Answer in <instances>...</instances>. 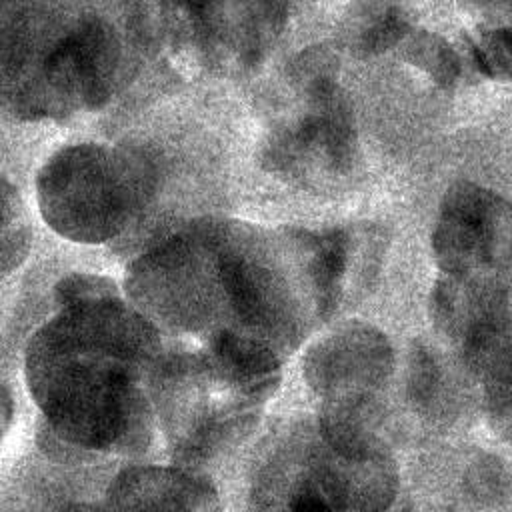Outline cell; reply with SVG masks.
Instances as JSON below:
<instances>
[{"instance_id": "e0dca14e", "label": "cell", "mask_w": 512, "mask_h": 512, "mask_svg": "<svg viewBox=\"0 0 512 512\" xmlns=\"http://www.w3.org/2000/svg\"><path fill=\"white\" fill-rule=\"evenodd\" d=\"M488 422L502 438L512 440V378L484 382Z\"/></svg>"}, {"instance_id": "277c9868", "label": "cell", "mask_w": 512, "mask_h": 512, "mask_svg": "<svg viewBox=\"0 0 512 512\" xmlns=\"http://www.w3.org/2000/svg\"><path fill=\"white\" fill-rule=\"evenodd\" d=\"M280 250L228 222L214 224V270L222 308L272 348L290 350L304 332V314Z\"/></svg>"}, {"instance_id": "9c48e42d", "label": "cell", "mask_w": 512, "mask_h": 512, "mask_svg": "<svg viewBox=\"0 0 512 512\" xmlns=\"http://www.w3.org/2000/svg\"><path fill=\"white\" fill-rule=\"evenodd\" d=\"M302 370L324 404H376L394 372V350L376 326L350 322L312 344Z\"/></svg>"}, {"instance_id": "30bf717a", "label": "cell", "mask_w": 512, "mask_h": 512, "mask_svg": "<svg viewBox=\"0 0 512 512\" xmlns=\"http://www.w3.org/2000/svg\"><path fill=\"white\" fill-rule=\"evenodd\" d=\"M106 512H222L214 484L178 466H128L104 500Z\"/></svg>"}, {"instance_id": "ac0fdd59", "label": "cell", "mask_w": 512, "mask_h": 512, "mask_svg": "<svg viewBox=\"0 0 512 512\" xmlns=\"http://www.w3.org/2000/svg\"><path fill=\"white\" fill-rule=\"evenodd\" d=\"M12 414H14L12 396H10V390H8L6 382L0 378V446H2V440L8 432V428H10Z\"/></svg>"}, {"instance_id": "7a4b0ae2", "label": "cell", "mask_w": 512, "mask_h": 512, "mask_svg": "<svg viewBox=\"0 0 512 512\" xmlns=\"http://www.w3.org/2000/svg\"><path fill=\"white\" fill-rule=\"evenodd\" d=\"M160 34L156 0H0V110L68 120L126 90Z\"/></svg>"}, {"instance_id": "8fae6325", "label": "cell", "mask_w": 512, "mask_h": 512, "mask_svg": "<svg viewBox=\"0 0 512 512\" xmlns=\"http://www.w3.org/2000/svg\"><path fill=\"white\" fill-rule=\"evenodd\" d=\"M208 360L246 400L260 404L280 384V360L266 342L232 328L212 334Z\"/></svg>"}, {"instance_id": "ba28073f", "label": "cell", "mask_w": 512, "mask_h": 512, "mask_svg": "<svg viewBox=\"0 0 512 512\" xmlns=\"http://www.w3.org/2000/svg\"><path fill=\"white\" fill-rule=\"evenodd\" d=\"M398 470L378 438L324 440L288 492L290 512H390Z\"/></svg>"}, {"instance_id": "3957f363", "label": "cell", "mask_w": 512, "mask_h": 512, "mask_svg": "<svg viewBox=\"0 0 512 512\" xmlns=\"http://www.w3.org/2000/svg\"><path fill=\"white\" fill-rule=\"evenodd\" d=\"M158 166L138 148L74 144L46 160L36 176L44 222L60 236L102 244L124 236L152 204Z\"/></svg>"}, {"instance_id": "d6986e66", "label": "cell", "mask_w": 512, "mask_h": 512, "mask_svg": "<svg viewBox=\"0 0 512 512\" xmlns=\"http://www.w3.org/2000/svg\"><path fill=\"white\" fill-rule=\"evenodd\" d=\"M58 512H106V510L104 506H94V504H70Z\"/></svg>"}, {"instance_id": "6da1fadb", "label": "cell", "mask_w": 512, "mask_h": 512, "mask_svg": "<svg viewBox=\"0 0 512 512\" xmlns=\"http://www.w3.org/2000/svg\"><path fill=\"white\" fill-rule=\"evenodd\" d=\"M26 348V382L50 432L80 450L140 454L154 432L160 330L108 278L74 274Z\"/></svg>"}, {"instance_id": "2e32d148", "label": "cell", "mask_w": 512, "mask_h": 512, "mask_svg": "<svg viewBox=\"0 0 512 512\" xmlns=\"http://www.w3.org/2000/svg\"><path fill=\"white\" fill-rule=\"evenodd\" d=\"M476 68L494 80H512V26L484 34L472 50Z\"/></svg>"}, {"instance_id": "9a60e30c", "label": "cell", "mask_w": 512, "mask_h": 512, "mask_svg": "<svg viewBox=\"0 0 512 512\" xmlns=\"http://www.w3.org/2000/svg\"><path fill=\"white\" fill-rule=\"evenodd\" d=\"M410 58L442 88H450L458 78V58L450 44L438 36L420 34L410 48Z\"/></svg>"}, {"instance_id": "5bb4252c", "label": "cell", "mask_w": 512, "mask_h": 512, "mask_svg": "<svg viewBox=\"0 0 512 512\" xmlns=\"http://www.w3.org/2000/svg\"><path fill=\"white\" fill-rule=\"evenodd\" d=\"M406 392L412 404L420 410H430L438 404V396L442 392V370L436 356L424 344H416L412 348Z\"/></svg>"}, {"instance_id": "4fadbf2b", "label": "cell", "mask_w": 512, "mask_h": 512, "mask_svg": "<svg viewBox=\"0 0 512 512\" xmlns=\"http://www.w3.org/2000/svg\"><path fill=\"white\" fill-rule=\"evenodd\" d=\"M30 250V226L24 202L0 174V278L16 270Z\"/></svg>"}, {"instance_id": "52a82bcc", "label": "cell", "mask_w": 512, "mask_h": 512, "mask_svg": "<svg viewBox=\"0 0 512 512\" xmlns=\"http://www.w3.org/2000/svg\"><path fill=\"white\" fill-rule=\"evenodd\" d=\"M432 248L444 276L510 288L512 202L480 184H452L440 202Z\"/></svg>"}, {"instance_id": "7c38bea8", "label": "cell", "mask_w": 512, "mask_h": 512, "mask_svg": "<svg viewBox=\"0 0 512 512\" xmlns=\"http://www.w3.org/2000/svg\"><path fill=\"white\" fill-rule=\"evenodd\" d=\"M408 32L402 8L394 0H356L344 16L342 34L358 56H378Z\"/></svg>"}, {"instance_id": "8992f818", "label": "cell", "mask_w": 512, "mask_h": 512, "mask_svg": "<svg viewBox=\"0 0 512 512\" xmlns=\"http://www.w3.org/2000/svg\"><path fill=\"white\" fill-rule=\"evenodd\" d=\"M160 30L214 72L254 68L288 22L290 0H156Z\"/></svg>"}, {"instance_id": "5b68a950", "label": "cell", "mask_w": 512, "mask_h": 512, "mask_svg": "<svg viewBox=\"0 0 512 512\" xmlns=\"http://www.w3.org/2000/svg\"><path fill=\"white\" fill-rule=\"evenodd\" d=\"M294 86L306 96V110L282 126L264 148V162L282 174H342L358 152L356 124L340 86L330 52L310 48L294 60Z\"/></svg>"}]
</instances>
